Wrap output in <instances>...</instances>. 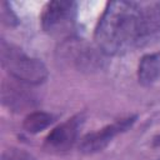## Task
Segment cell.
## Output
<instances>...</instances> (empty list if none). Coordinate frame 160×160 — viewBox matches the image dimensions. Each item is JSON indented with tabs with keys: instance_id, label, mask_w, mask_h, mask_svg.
I'll return each instance as SVG.
<instances>
[{
	"instance_id": "11",
	"label": "cell",
	"mask_w": 160,
	"mask_h": 160,
	"mask_svg": "<svg viewBox=\"0 0 160 160\" xmlns=\"http://www.w3.org/2000/svg\"><path fill=\"white\" fill-rule=\"evenodd\" d=\"M1 160H36L30 152L18 149V148H9L4 150L1 155Z\"/></svg>"
},
{
	"instance_id": "1",
	"label": "cell",
	"mask_w": 160,
	"mask_h": 160,
	"mask_svg": "<svg viewBox=\"0 0 160 160\" xmlns=\"http://www.w3.org/2000/svg\"><path fill=\"white\" fill-rule=\"evenodd\" d=\"M141 4L118 0L106 4L94 32L99 50L108 56L122 55L139 48Z\"/></svg>"
},
{
	"instance_id": "4",
	"label": "cell",
	"mask_w": 160,
	"mask_h": 160,
	"mask_svg": "<svg viewBox=\"0 0 160 160\" xmlns=\"http://www.w3.org/2000/svg\"><path fill=\"white\" fill-rule=\"evenodd\" d=\"M76 16V4L68 0H55L45 5L41 14V28L49 34H60L71 29Z\"/></svg>"
},
{
	"instance_id": "7",
	"label": "cell",
	"mask_w": 160,
	"mask_h": 160,
	"mask_svg": "<svg viewBox=\"0 0 160 160\" xmlns=\"http://www.w3.org/2000/svg\"><path fill=\"white\" fill-rule=\"evenodd\" d=\"M160 39V4L149 2L141 5L139 48L156 42Z\"/></svg>"
},
{
	"instance_id": "8",
	"label": "cell",
	"mask_w": 160,
	"mask_h": 160,
	"mask_svg": "<svg viewBox=\"0 0 160 160\" xmlns=\"http://www.w3.org/2000/svg\"><path fill=\"white\" fill-rule=\"evenodd\" d=\"M1 100L5 106L14 111H22L35 105V98L25 88L11 82H2Z\"/></svg>"
},
{
	"instance_id": "3",
	"label": "cell",
	"mask_w": 160,
	"mask_h": 160,
	"mask_svg": "<svg viewBox=\"0 0 160 160\" xmlns=\"http://www.w3.org/2000/svg\"><path fill=\"white\" fill-rule=\"evenodd\" d=\"M60 52L62 58L69 60L76 69L81 71H96L102 68V52L82 39L70 38L61 44Z\"/></svg>"
},
{
	"instance_id": "10",
	"label": "cell",
	"mask_w": 160,
	"mask_h": 160,
	"mask_svg": "<svg viewBox=\"0 0 160 160\" xmlns=\"http://www.w3.org/2000/svg\"><path fill=\"white\" fill-rule=\"evenodd\" d=\"M54 122V116L45 111H32L28 114L22 121V128L30 134H38Z\"/></svg>"
},
{
	"instance_id": "6",
	"label": "cell",
	"mask_w": 160,
	"mask_h": 160,
	"mask_svg": "<svg viewBox=\"0 0 160 160\" xmlns=\"http://www.w3.org/2000/svg\"><path fill=\"white\" fill-rule=\"evenodd\" d=\"M85 121L82 112H79L66 121L55 126L45 138L44 148L51 152H65L78 141L80 129Z\"/></svg>"
},
{
	"instance_id": "13",
	"label": "cell",
	"mask_w": 160,
	"mask_h": 160,
	"mask_svg": "<svg viewBox=\"0 0 160 160\" xmlns=\"http://www.w3.org/2000/svg\"><path fill=\"white\" fill-rule=\"evenodd\" d=\"M152 146H160V134H158L152 139Z\"/></svg>"
},
{
	"instance_id": "2",
	"label": "cell",
	"mask_w": 160,
	"mask_h": 160,
	"mask_svg": "<svg viewBox=\"0 0 160 160\" xmlns=\"http://www.w3.org/2000/svg\"><path fill=\"white\" fill-rule=\"evenodd\" d=\"M0 60L5 71L25 85H40L49 76L48 68L40 59L28 55L22 49L4 39L0 41Z\"/></svg>"
},
{
	"instance_id": "9",
	"label": "cell",
	"mask_w": 160,
	"mask_h": 160,
	"mask_svg": "<svg viewBox=\"0 0 160 160\" xmlns=\"http://www.w3.org/2000/svg\"><path fill=\"white\" fill-rule=\"evenodd\" d=\"M160 78V51L144 55L138 65V80L142 86L152 85Z\"/></svg>"
},
{
	"instance_id": "5",
	"label": "cell",
	"mask_w": 160,
	"mask_h": 160,
	"mask_svg": "<svg viewBox=\"0 0 160 160\" xmlns=\"http://www.w3.org/2000/svg\"><path fill=\"white\" fill-rule=\"evenodd\" d=\"M136 119H138L136 115L120 119L112 124H109L99 129L98 131H92L84 135L79 141V151L85 155H91L104 150L112 141L115 136L128 131L134 125Z\"/></svg>"
},
{
	"instance_id": "12",
	"label": "cell",
	"mask_w": 160,
	"mask_h": 160,
	"mask_svg": "<svg viewBox=\"0 0 160 160\" xmlns=\"http://www.w3.org/2000/svg\"><path fill=\"white\" fill-rule=\"evenodd\" d=\"M1 6H2V10H1L2 21H5L8 25H11V26L16 25V24H18V18H16V15L14 14V11L8 6L6 2H2Z\"/></svg>"
}]
</instances>
